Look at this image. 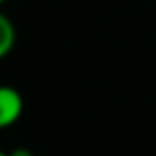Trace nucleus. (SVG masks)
I'll list each match as a JSON object with an SVG mask.
<instances>
[{"label": "nucleus", "instance_id": "obj_1", "mask_svg": "<svg viewBox=\"0 0 156 156\" xmlns=\"http://www.w3.org/2000/svg\"><path fill=\"white\" fill-rule=\"evenodd\" d=\"M24 111V99L18 89L10 85H0V129L12 126Z\"/></svg>", "mask_w": 156, "mask_h": 156}, {"label": "nucleus", "instance_id": "obj_3", "mask_svg": "<svg viewBox=\"0 0 156 156\" xmlns=\"http://www.w3.org/2000/svg\"><path fill=\"white\" fill-rule=\"evenodd\" d=\"M8 156H34V154H32V150H28V148H14Z\"/></svg>", "mask_w": 156, "mask_h": 156}, {"label": "nucleus", "instance_id": "obj_2", "mask_svg": "<svg viewBox=\"0 0 156 156\" xmlns=\"http://www.w3.org/2000/svg\"><path fill=\"white\" fill-rule=\"evenodd\" d=\"M16 44V28L4 12H0V59L12 51Z\"/></svg>", "mask_w": 156, "mask_h": 156}, {"label": "nucleus", "instance_id": "obj_4", "mask_svg": "<svg viewBox=\"0 0 156 156\" xmlns=\"http://www.w3.org/2000/svg\"><path fill=\"white\" fill-rule=\"evenodd\" d=\"M0 156H8V154H6V152H2V150H0Z\"/></svg>", "mask_w": 156, "mask_h": 156}, {"label": "nucleus", "instance_id": "obj_5", "mask_svg": "<svg viewBox=\"0 0 156 156\" xmlns=\"http://www.w3.org/2000/svg\"><path fill=\"white\" fill-rule=\"evenodd\" d=\"M2 4H4V0H0V6H2Z\"/></svg>", "mask_w": 156, "mask_h": 156}]
</instances>
